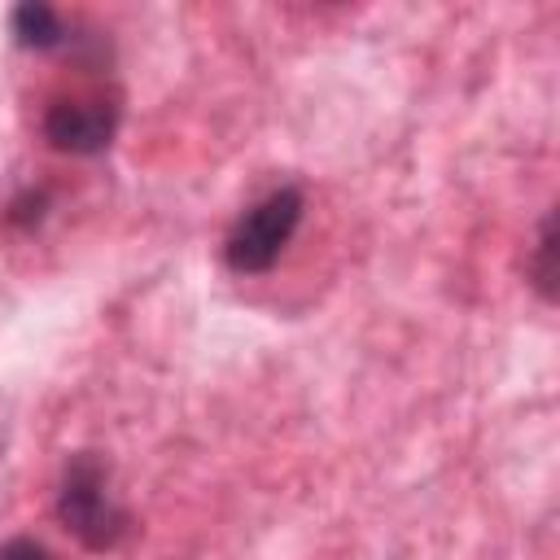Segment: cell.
<instances>
[{
    "mask_svg": "<svg viewBox=\"0 0 560 560\" xmlns=\"http://www.w3.org/2000/svg\"><path fill=\"white\" fill-rule=\"evenodd\" d=\"M13 35H18L22 44L48 48V44H57V39L66 35V26H61V18H57L48 4H22V9L13 13Z\"/></svg>",
    "mask_w": 560,
    "mask_h": 560,
    "instance_id": "obj_4",
    "label": "cell"
},
{
    "mask_svg": "<svg viewBox=\"0 0 560 560\" xmlns=\"http://www.w3.org/2000/svg\"><path fill=\"white\" fill-rule=\"evenodd\" d=\"M551 254H556V241H551V219L542 223V241H538V262H534V276H538V289L551 298Z\"/></svg>",
    "mask_w": 560,
    "mask_h": 560,
    "instance_id": "obj_5",
    "label": "cell"
},
{
    "mask_svg": "<svg viewBox=\"0 0 560 560\" xmlns=\"http://www.w3.org/2000/svg\"><path fill=\"white\" fill-rule=\"evenodd\" d=\"M0 560H52V556H48V547L35 542V538H9V542L0 547Z\"/></svg>",
    "mask_w": 560,
    "mask_h": 560,
    "instance_id": "obj_6",
    "label": "cell"
},
{
    "mask_svg": "<svg viewBox=\"0 0 560 560\" xmlns=\"http://www.w3.org/2000/svg\"><path fill=\"white\" fill-rule=\"evenodd\" d=\"M118 131V105L105 96H74V101H57L44 114V136L52 140V149L61 153H101Z\"/></svg>",
    "mask_w": 560,
    "mask_h": 560,
    "instance_id": "obj_3",
    "label": "cell"
},
{
    "mask_svg": "<svg viewBox=\"0 0 560 560\" xmlns=\"http://www.w3.org/2000/svg\"><path fill=\"white\" fill-rule=\"evenodd\" d=\"M57 516L92 551H109L127 534V512L114 499V490L105 481V468L92 455L70 459V468L61 477V490H57Z\"/></svg>",
    "mask_w": 560,
    "mask_h": 560,
    "instance_id": "obj_1",
    "label": "cell"
},
{
    "mask_svg": "<svg viewBox=\"0 0 560 560\" xmlns=\"http://www.w3.org/2000/svg\"><path fill=\"white\" fill-rule=\"evenodd\" d=\"M298 223H302V192H298V188H276V192H267L262 201H254V206L232 223V232H228V241H223L228 267L241 271V276L267 271V267L284 254V245L293 241Z\"/></svg>",
    "mask_w": 560,
    "mask_h": 560,
    "instance_id": "obj_2",
    "label": "cell"
}]
</instances>
